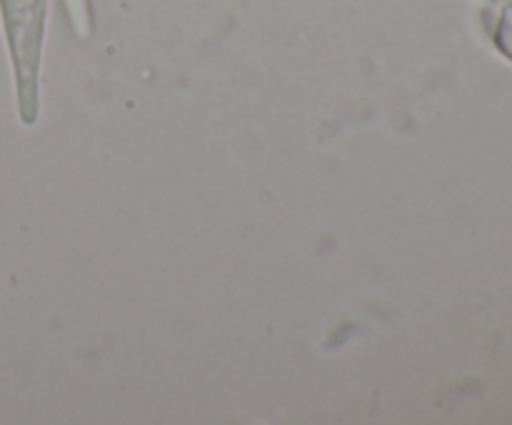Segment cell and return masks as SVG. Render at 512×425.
Listing matches in <instances>:
<instances>
[{
    "mask_svg": "<svg viewBox=\"0 0 512 425\" xmlns=\"http://www.w3.org/2000/svg\"><path fill=\"white\" fill-rule=\"evenodd\" d=\"M498 45H500V50H503V53L512 60V10H510L508 15H505L503 25H500Z\"/></svg>",
    "mask_w": 512,
    "mask_h": 425,
    "instance_id": "1",
    "label": "cell"
}]
</instances>
